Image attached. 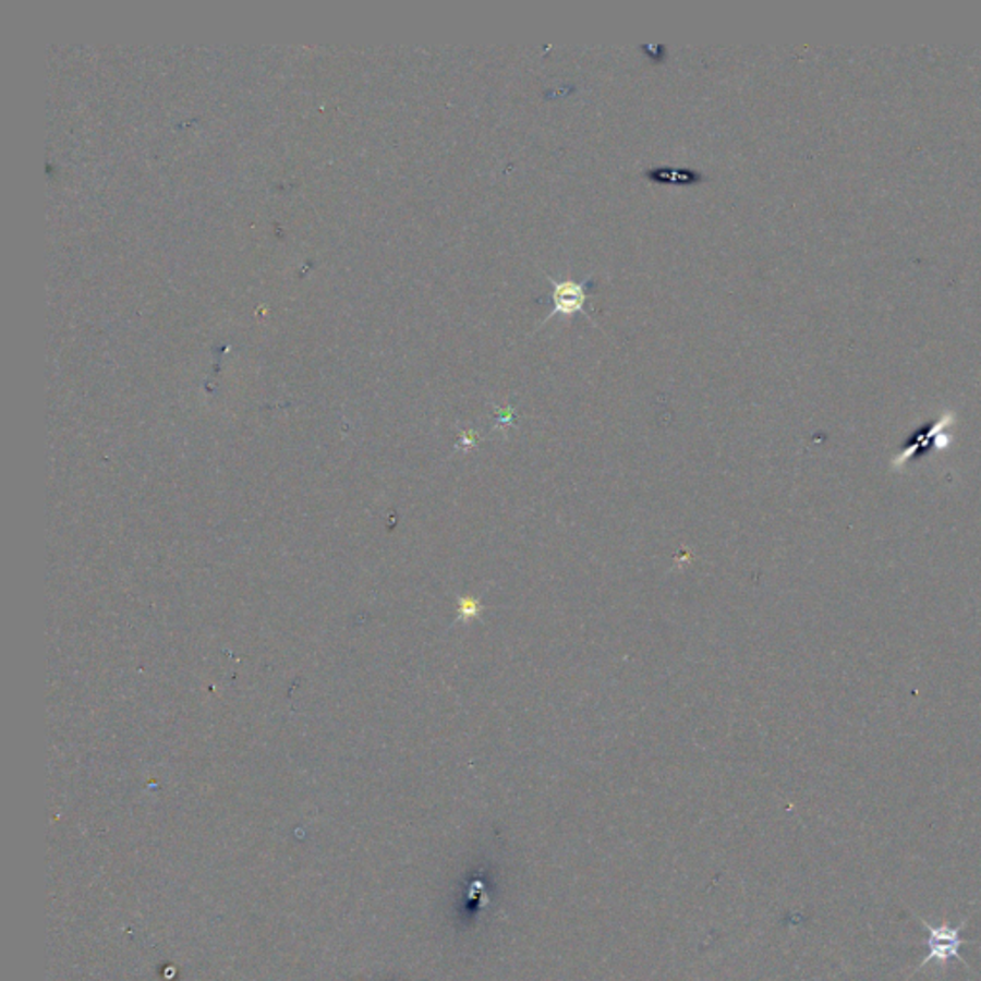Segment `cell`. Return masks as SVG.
I'll list each match as a JSON object with an SVG mask.
<instances>
[{
  "label": "cell",
  "instance_id": "3",
  "mask_svg": "<svg viewBox=\"0 0 981 981\" xmlns=\"http://www.w3.org/2000/svg\"><path fill=\"white\" fill-rule=\"evenodd\" d=\"M953 424H955V414L945 412L942 419L934 420L930 426L918 429L917 434L910 437V444L905 445L901 452L895 455L894 460H892V468L901 470L912 457H917L918 451H922L920 455H927L932 449H937V451L947 449L953 444V436L947 432V427L953 426Z\"/></svg>",
  "mask_w": 981,
  "mask_h": 981
},
{
  "label": "cell",
  "instance_id": "4",
  "mask_svg": "<svg viewBox=\"0 0 981 981\" xmlns=\"http://www.w3.org/2000/svg\"><path fill=\"white\" fill-rule=\"evenodd\" d=\"M644 179L656 184H673V186H694L704 182V174L689 167H652L642 173Z\"/></svg>",
  "mask_w": 981,
  "mask_h": 981
},
{
  "label": "cell",
  "instance_id": "2",
  "mask_svg": "<svg viewBox=\"0 0 981 981\" xmlns=\"http://www.w3.org/2000/svg\"><path fill=\"white\" fill-rule=\"evenodd\" d=\"M918 922L928 930V957L918 965L917 972L924 970L930 962L937 960L940 965H947L950 958H957L962 965H966V958L960 955V949L965 945H970L962 937V930L968 927V920H962L958 927H932L924 918H918ZM968 966V965H966Z\"/></svg>",
  "mask_w": 981,
  "mask_h": 981
},
{
  "label": "cell",
  "instance_id": "1",
  "mask_svg": "<svg viewBox=\"0 0 981 981\" xmlns=\"http://www.w3.org/2000/svg\"><path fill=\"white\" fill-rule=\"evenodd\" d=\"M545 278L553 284V311L543 318L541 326H545L550 318L560 315V317H573L578 313H583L586 318H591V313L586 310V303L591 300V292L594 290V277H586L585 280H556V278L546 275Z\"/></svg>",
  "mask_w": 981,
  "mask_h": 981
}]
</instances>
